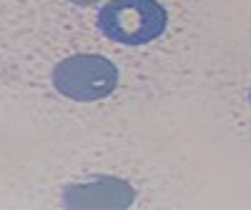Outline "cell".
Returning a JSON list of instances; mask_svg holds the SVG:
<instances>
[{
    "label": "cell",
    "mask_w": 251,
    "mask_h": 210,
    "mask_svg": "<svg viewBox=\"0 0 251 210\" xmlns=\"http://www.w3.org/2000/svg\"><path fill=\"white\" fill-rule=\"evenodd\" d=\"M169 13L156 0H111L98 13V28L113 43L146 45L163 35Z\"/></svg>",
    "instance_id": "1"
},
{
    "label": "cell",
    "mask_w": 251,
    "mask_h": 210,
    "mask_svg": "<svg viewBox=\"0 0 251 210\" xmlns=\"http://www.w3.org/2000/svg\"><path fill=\"white\" fill-rule=\"evenodd\" d=\"M118 85V68L108 58L80 53L60 60L53 68V88L78 103H93L108 98Z\"/></svg>",
    "instance_id": "2"
},
{
    "label": "cell",
    "mask_w": 251,
    "mask_h": 210,
    "mask_svg": "<svg viewBox=\"0 0 251 210\" xmlns=\"http://www.w3.org/2000/svg\"><path fill=\"white\" fill-rule=\"evenodd\" d=\"M133 200H136L133 185L111 175L68 185L66 193H63V205L66 208H131Z\"/></svg>",
    "instance_id": "3"
},
{
    "label": "cell",
    "mask_w": 251,
    "mask_h": 210,
    "mask_svg": "<svg viewBox=\"0 0 251 210\" xmlns=\"http://www.w3.org/2000/svg\"><path fill=\"white\" fill-rule=\"evenodd\" d=\"M71 3H75V5H83V8H88V5H96L98 0H71Z\"/></svg>",
    "instance_id": "4"
},
{
    "label": "cell",
    "mask_w": 251,
    "mask_h": 210,
    "mask_svg": "<svg viewBox=\"0 0 251 210\" xmlns=\"http://www.w3.org/2000/svg\"><path fill=\"white\" fill-rule=\"evenodd\" d=\"M249 100H251V93H249Z\"/></svg>",
    "instance_id": "5"
}]
</instances>
